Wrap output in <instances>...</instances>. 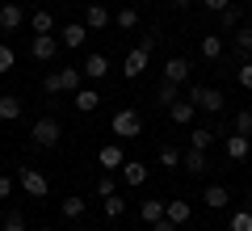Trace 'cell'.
<instances>
[{
    "label": "cell",
    "mask_w": 252,
    "mask_h": 231,
    "mask_svg": "<svg viewBox=\"0 0 252 231\" xmlns=\"http://www.w3.org/2000/svg\"><path fill=\"white\" fill-rule=\"evenodd\" d=\"M30 139H34L42 151H55V147L63 143V126H59V118H51V114H46V118H38V122H34V131H30Z\"/></svg>",
    "instance_id": "obj_1"
},
{
    "label": "cell",
    "mask_w": 252,
    "mask_h": 231,
    "mask_svg": "<svg viewBox=\"0 0 252 231\" xmlns=\"http://www.w3.org/2000/svg\"><path fill=\"white\" fill-rule=\"evenodd\" d=\"M80 80H84L80 67H59V71H51V76L42 80V89L51 93V97H55V93H76V89H80Z\"/></svg>",
    "instance_id": "obj_2"
},
{
    "label": "cell",
    "mask_w": 252,
    "mask_h": 231,
    "mask_svg": "<svg viewBox=\"0 0 252 231\" xmlns=\"http://www.w3.org/2000/svg\"><path fill=\"white\" fill-rule=\"evenodd\" d=\"M109 131H114L118 139H139V134H143V118H139V109H118V114L109 118Z\"/></svg>",
    "instance_id": "obj_3"
},
{
    "label": "cell",
    "mask_w": 252,
    "mask_h": 231,
    "mask_svg": "<svg viewBox=\"0 0 252 231\" xmlns=\"http://www.w3.org/2000/svg\"><path fill=\"white\" fill-rule=\"evenodd\" d=\"M189 101L198 109H206V114H223V105H227V97L219 89H206V84H189Z\"/></svg>",
    "instance_id": "obj_4"
},
{
    "label": "cell",
    "mask_w": 252,
    "mask_h": 231,
    "mask_svg": "<svg viewBox=\"0 0 252 231\" xmlns=\"http://www.w3.org/2000/svg\"><path fill=\"white\" fill-rule=\"evenodd\" d=\"M17 185L26 189L30 198H46V194H51V185H46V177H42L38 168H21V172H17Z\"/></svg>",
    "instance_id": "obj_5"
},
{
    "label": "cell",
    "mask_w": 252,
    "mask_h": 231,
    "mask_svg": "<svg viewBox=\"0 0 252 231\" xmlns=\"http://www.w3.org/2000/svg\"><path fill=\"white\" fill-rule=\"evenodd\" d=\"M30 55H34L38 63H51L55 55H59V38H55V34H34V46H30Z\"/></svg>",
    "instance_id": "obj_6"
},
{
    "label": "cell",
    "mask_w": 252,
    "mask_h": 231,
    "mask_svg": "<svg viewBox=\"0 0 252 231\" xmlns=\"http://www.w3.org/2000/svg\"><path fill=\"white\" fill-rule=\"evenodd\" d=\"M223 147H227V160H248L252 139H248V134H235V131H227V134H223Z\"/></svg>",
    "instance_id": "obj_7"
},
{
    "label": "cell",
    "mask_w": 252,
    "mask_h": 231,
    "mask_svg": "<svg viewBox=\"0 0 252 231\" xmlns=\"http://www.w3.org/2000/svg\"><path fill=\"white\" fill-rule=\"evenodd\" d=\"M21 26H26V9L17 0H4L0 4V30H21Z\"/></svg>",
    "instance_id": "obj_8"
},
{
    "label": "cell",
    "mask_w": 252,
    "mask_h": 231,
    "mask_svg": "<svg viewBox=\"0 0 252 231\" xmlns=\"http://www.w3.org/2000/svg\"><path fill=\"white\" fill-rule=\"evenodd\" d=\"M80 71H84V76H89V80H105V76H109V59H105V55H101V51H93L89 59L80 63Z\"/></svg>",
    "instance_id": "obj_9"
},
{
    "label": "cell",
    "mask_w": 252,
    "mask_h": 231,
    "mask_svg": "<svg viewBox=\"0 0 252 231\" xmlns=\"http://www.w3.org/2000/svg\"><path fill=\"white\" fill-rule=\"evenodd\" d=\"M97 164L101 168H109V172H118L126 164V156H122V147H118V143H105V147L97 151Z\"/></svg>",
    "instance_id": "obj_10"
},
{
    "label": "cell",
    "mask_w": 252,
    "mask_h": 231,
    "mask_svg": "<svg viewBox=\"0 0 252 231\" xmlns=\"http://www.w3.org/2000/svg\"><path fill=\"white\" fill-rule=\"evenodd\" d=\"M84 38H89V26H84V21H72V26L59 30V42L72 46V51H76V46H84Z\"/></svg>",
    "instance_id": "obj_11"
},
{
    "label": "cell",
    "mask_w": 252,
    "mask_h": 231,
    "mask_svg": "<svg viewBox=\"0 0 252 231\" xmlns=\"http://www.w3.org/2000/svg\"><path fill=\"white\" fill-rule=\"evenodd\" d=\"M181 164H185V172H193V177H202V172L210 168V160H206V151H202V147H189L185 156H181Z\"/></svg>",
    "instance_id": "obj_12"
},
{
    "label": "cell",
    "mask_w": 252,
    "mask_h": 231,
    "mask_svg": "<svg viewBox=\"0 0 252 231\" xmlns=\"http://www.w3.org/2000/svg\"><path fill=\"white\" fill-rule=\"evenodd\" d=\"M126 80H139V76H143V71H147V51H139V46H135V51H126Z\"/></svg>",
    "instance_id": "obj_13"
},
{
    "label": "cell",
    "mask_w": 252,
    "mask_h": 231,
    "mask_svg": "<svg viewBox=\"0 0 252 231\" xmlns=\"http://www.w3.org/2000/svg\"><path fill=\"white\" fill-rule=\"evenodd\" d=\"M164 80H172V84H185V80H189V59L172 55V59L164 63Z\"/></svg>",
    "instance_id": "obj_14"
},
{
    "label": "cell",
    "mask_w": 252,
    "mask_h": 231,
    "mask_svg": "<svg viewBox=\"0 0 252 231\" xmlns=\"http://www.w3.org/2000/svg\"><path fill=\"white\" fill-rule=\"evenodd\" d=\"M193 114H198V105H193V101H172V105H168V118H172V122H177V126H189V122H193Z\"/></svg>",
    "instance_id": "obj_15"
},
{
    "label": "cell",
    "mask_w": 252,
    "mask_h": 231,
    "mask_svg": "<svg viewBox=\"0 0 252 231\" xmlns=\"http://www.w3.org/2000/svg\"><path fill=\"white\" fill-rule=\"evenodd\" d=\"M109 21H114V13H109L105 4H89V9H84V26L89 30H105Z\"/></svg>",
    "instance_id": "obj_16"
},
{
    "label": "cell",
    "mask_w": 252,
    "mask_h": 231,
    "mask_svg": "<svg viewBox=\"0 0 252 231\" xmlns=\"http://www.w3.org/2000/svg\"><path fill=\"white\" fill-rule=\"evenodd\" d=\"M72 105L80 109V114H93V109L101 105V93H97V89H76V93H72Z\"/></svg>",
    "instance_id": "obj_17"
},
{
    "label": "cell",
    "mask_w": 252,
    "mask_h": 231,
    "mask_svg": "<svg viewBox=\"0 0 252 231\" xmlns=\"http://www.w3.org/2000/svg\"><path fill=\"white\" fill-rule=\"evenodd\" d=\"M219 26H223V34H235V30L244 26V9L240 4H227V9L219 13Z\"/></svg>",
    "instance_id": "obj_18"
},
{
    "label": "cell",
    "mask_w": 252,
    "mask_h": 231,
    "mask_svg": "<svg viewBox=\"0 0 252 231\" xmlns=\"http://www.w3.org/2000/svg\"><path fill=\"white\" fill-rule=\"evenodd\" d=\"M202 202H206L210 210H223V206L231 202V189H227V185H206V194H202Z\"/></svg>",
    "instance_id": "obj_19"
},
{
    "label": "cell",
    "mask_w": 252,
    "mask_h": 231,
    "mask_svg": "<svg viewBox=\"0 0 252 231\" xmlns=\"http://www.w3.org/2000/svg\"><path fill=\"white\" fill-rule=\"evenodd\" d=\"M164 219H172V223L181 227V223H189V219H193V206H189V202H181V198H177V202H164Z\"/></svg>",
    "instance_id": "obj_20"
},
{
    "label": "cell",
    "mask_w": 252,
    "mask_h": 231,
    "mask_svg": "<svg viewBox=\"0 0 252 231\" xmlns=\"http://www.w3.org/2000/svg\"><path fill=\"white\" fill-rule=\"evenodd\" d=\"M118 172L126 177V185H143V181H147V164H143V160H126Z\"/></svg>",
    "instance_id": "obj_21"
},
{
    "label": "cell",
    "mask_w": 252,
    "mask_h": 231,
    "mask_svg": "<svg viewBox=\"0 0 252 231\" xmlns=\"http://www.w3.org/2000/svg\"><path fill=\"white\" fill-rule=\"evenodd\" d=\"M235 59H252V26H240L235 30Z\"/></svg>",
    "instance_id": "obj_22"
},
{
    "label": "cell",
    "mask_w": 252,
    "mask_h": 231,
    "mask_svg": "<svg viewBox=\"0 0 252 231\" xmlns=\"http://www.w3.org/2000/svg\"><path fill=\"white\" fill-rule=\"evenodd\" d=\"M59 210H63V219H72V223H76V219H84V210H89V202L72 194V198H63V202H59Z\"/></svg>",
    "instance_id": "obj_23"
},
{
    "label": "cell",
    "mask_w": 252,
    "mask_h": 231,
    "mask_svg": "<svg viewBox=\"0 0 252 231\" xmlns=\"http://www.w3.org/2000/svg\"><path fill=\"white\" fill-rule=\"evenodd\" d=\"M0 231H26V210L9 206V210H4V219H0Z\"/></svg>",
    "instance_id": "obj_24"
},
{
    "label": "cell",
    "mask_w": 252,
    "mask_h": 231,
    "mask_svg": "<svg viewBox=\"0 0 252 231\" xmlns=\"http://www.w3.org/2000/svg\"><path fill=\"white\" fill-rule=\"evenodd\" d=\"M17 118H21V101L4 93V97H0V122H17Z\"/></svg>",
    "instance_id": "obj_25"
},
{
    "label": "cell",
    "mask_w": 252,
    "mask_h": 231,
    "mask_svg": "<svg viewBox=\"0 0 252 231\" xmlns=\"http://www.w3.org/2000/svg\"><path fill=\"white\" fill-rule=\"evenodd\" d=\"M139 214H143V223H160L164 219V202L160 198H147V202L139 206Z\"/></svg>",
    "instance_id": "obj_26"
},
{
    "label": "cell",
    "mask_w": 252,
    "mask_h": 231,
    "mask_svg": "<svg viewBox=\"0 0 252 231\" xmlns=\"http://www.w3.org/2000/svg\"><path fill=\"white\" fill-rule=\"evenodd\" d=\"M156 101H160V105H172V101H181V84L160 80V89H156Z\"/></svg>",
    "instance_id": "obj_27"
},
{
    "label": "cell",
    "mask_w": 252,
    "mask_h": 231,
    "mask_svg": "<svg viewBox=\"0 0 252 231\" xmlns=\"http://www.w3.org/2000/svg\"><path fill=\"white\" fill-rule=\"evenodd\" d=\"M114 21H118V30H139V9H130V4H126V9L114 13Z\"/></svg>",
    "instance_id": "obj_28"
},
{
    "label": "cell",
    "mask_w": 252,
    "mask_h": 231,
    "mask_svg": "<svg viewBox=\"0 0 252 231\" xmlns=\"http://www.w3.org/2000/svg\"><path fill=\"white\" fill-rule=\"evenodd\" d=\"M30 30H34V34H51V30H55V17H51L46 9H38L34 17H30Z\"/></svg>",
    "instance_id": "obj_29"
},
{
    "label": "cell",
    "mask_w": 252,
    "mask_h": 231,
    "mask_svg": "<svg viewBox=\"0 0 252 231\" xmlns=\"http://www.w3.org/2000/svg\"><path fill=\"white\" fill-rule=\"evenodd\" d=\"M210 143H215V131H210V126H193V134H189V147H202V151H206Z\"/></svg>",
    "instance_id": "obj_30"
},
{
    "label": "cell",
    "mask_w": 252,
    "mask_h": 231,
    "mask_svg": "<svg viewBox=\"0 0 252 231\" xmlns=\"http://www.w3.org/2000/svg\"><path fill=\"white\" fill-rule=\"evenodd\" d=\"M126 214V198L122 194H109L105 198V219H122Z\"/></svg>",
    "instance_id": "obj_31"
},
{
    "label": "cell",
    "mask_w": 252,
    "mask_h": 231,
    "mask_svg": "<svg viewBox=\"0 0 252 231\" xmlns=\"http://www.w3.org/2000/svg\"><path fill=\"white\" fill-rule=\"evenodd\" d=\"M202 55H206V59H219V55H223V38L206 34V38H202Z\"/></svg>",
    "instance_id": "obj_32"
},
{
    "label": "cell",
    "mask_w": 252,
    "mask_h": 231,
    "mask_svg": "<svg viewBox=\"0 0 252 231\" xmlns=\"http://www.w3.org/2000/svg\"><path fill=\"white\" fill-rule=\"evenodd\" d=\"M231 131H235V134H252V109H240V114H235Z\"/></svg>",
    "instance_id": "obj_33"
},
{
    "label": "cell",
    "mask_w": 252,
    "mask_h": 231,
    "mask_svg": "<svg viewBox=\"0 0 252 231\" xmlns=\"http://www.w3.org/2000/svg\"><path fill=\"white\" fill-rule=\"evenodd\" d=\"M231 231H252V206H248V210H235V214H231Z\"/></svg>",
    "instance_id": "obj_34"
},
{
    "label": "cell",
    "mask_w": 252,
    "mask_h": 231,
    "mask_svg": "<svg viewBox=\"0 0 252 231\" xmlns=\"http://www.w3.org/2000/svg\"><path fill=\"white\" fill-rule=\"evenodd\" d=\"M93 194H97V198H109V194H118L114 177H109V172H105V177H97V185H93Z\"/></svg>",
    "instance_id": "obj_35"
},
{
    "label": "cell",
    "mask_w": 252,
    "mask_h": 231,
    "mask_svg": "<svg viewBox=\"0 0 252 231\" xmlns=\"http://www.w3.org/2000/svg\"><path fill=\"white\" fill-rule=\"evenodd\" d=\"M235 80H240V89H248V93H252V59H244V63H240Z\"/></svg>",
    "instance_id": "obj_36"
},
{
    "label": "cell",
    "mask_w": 252,
    "mask_h": 231,
    "mask_svg": "<svg viewBox=\"0 0 252 231\" xmlns=\"http://www.w3.org/2000/svg\"><path fill=\"white\" fill-rule=\"evenodd\" d=\"M13 63H17V55H13V46H0V76H9Z\"/></svg>",
    "instance_id": "obj_37"
},
{
    "label": "cell",
    "mask_w": 252,
    "mask_h": 231,
    "mask_svg": "<svg viewBox=\"0 0 252 231\" xmlns=\"http://www.w3.org/2000/svg\"><path fill=\"white\" fill-rule=\"evenodd\" d=\"M160 164H164V168H177V164H181V151L177 147H160Z\"/></svg>",
    "instance_id": "obj_38"
},
{
    "label": "cell",
    "mask_w": 252,
    "mask_h": 231,
    "mask_svg": "<svg viewBox=\"0 0 252 231\" xmlns=\"http://www.w3.org/2000/svg\"><path fill=\"white\" fill-rule=\"evenodd\" d=\"M13 185H17V181H13V177H4V172H0V202H4V198L13 194Z\"/></svg>",
    "instance_id": "obj_39"
},
{
    "label": "cell",
    "mask_w": 252,
    "mask_h": 231,
    "mask_svg": "<svg viewBox=\"0 0 252 231\" xmlns=\"http://www.w3.org/2000/svg\"><path fill=\"white\" fill-rule=\"evenodd\" d=\"M139 51L152 55V51H156V34H143V38H139Z\"/></svg>",
    "instance_id": "obj_40"
},
{
    "label": "cell",
    "mask_w": 252,
    "mask_h": 231,
    "mask_svg": "<svg viewBox=\"0 0 252 231\" xmlns=\"http://www.w3.org/2000/svg\"><path fill=\"white\" fill-rule=\"evenodd\" d=\"M202 4H206V9H210V13H223V9H227V4H231V0H202Z\"/></svg>",
    "instance_id": "obj_41"
},
{
    "label": "cell",
    "mask_w": 252,
    "mask_h": 231,
    "mask_svg": "<svg viewBox=\"0 0 252 231\" xmlns=\"http://www.w3.org/2000/svg\"><path fill=\"white\" fill-rule=\"evenodd\" d=\"M152 227H156V231H177V223H172V219H160V223H152Z\"/></svg>",
    "instance_id": "obj_42"
},
{
    "label": "cell",
    "mask_w": 252,
    "mask_h": 231,
    "mask_svg": "<svg viewBox=\"0 0 252 231\" xmlns=\"http://www.w3.org/2000/svg\"><path fill=\"white\" fill-rule=\"evenodd\" d=\"M172 9H189V4H193V0H168Z\"/></svg>",
    "instance_id": "obj_43"
},
{
    "label": "cell",
    "mask_w": 252,
    "mask_h": 231,
    "mask_svg": "<svg viewBox=\"0 0 252 231\" xmlns=\"http://www.w3.org/2000/svg\"><path fill=\"white\" fill-rule=\"evenodd\" d=\"M38 231H55V227H38Z\"/></svg>",
    "instance_id": "obj_44"
},
{
    "label": "cell",
    "mask_w": 252,
    "mask_h": 231,
    "mask_svg": "<svg viewBox=\"0 0 252 231\" xmlns=\"http://www.w3.org/2000/svg\"><path fill=\"white\" fill-rule=\"evenodd\" d=\"M248 185H252V177H248Z\"/></svg>",
    "instance_id": "obj_45"
}]
</instances>
